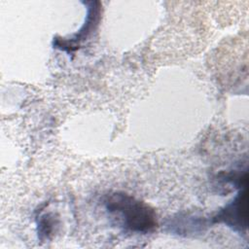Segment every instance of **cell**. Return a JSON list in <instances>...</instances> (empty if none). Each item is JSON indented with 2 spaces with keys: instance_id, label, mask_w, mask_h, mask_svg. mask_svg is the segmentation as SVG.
Here are the masks:
<instances>
[{
  "instance_id": "1",
  "label": "cell",
  "mask_w": 249,
  "mask_h": 249,
  "mask_svg": "<svg viewBox=\"0 0 249 249\" xmlns=\"http://www.w3.org/2000/svg\"><path fill=\"white\" fill-rule=\"evenodd\" d=\"M106 209L117 216L122 226L133 232L147 233L157 227V215L145 202L124 193H113L104 200Z\"/></svg>"
},
{
  "instance_id": "2",
  "label": "cell",
  "mask_w": 249,
  "mask_h": 249,
  "mask_svg": "<svg viewBox=\"0 0 249 249\" xmlns=\"http://www.w3.org/2000/svg\"><path fill=\"white\" fill-rule=\"evenodd\" d=\"M248 192L247 186L240 188L234 199L220 210L214 217V223H223L233 231L243 233L247 231Z\"/></svg>"
},
{
  "instance_id": "3",
  "label": "cell",
  "mask_w": 249,
  "mask_h": 249,
  "mask_svg": "<svg viewBox=\"0 0 249 249\" xmlns=\"http://www.w3.org/2000/svg\"><path fill=\"white\" fill-rule=\"evenodd\" d=\"M56 222L51 213L42 215L38 222V236L41 240L50 239L54 231Z\"/></svg>"
}]
</instances>
